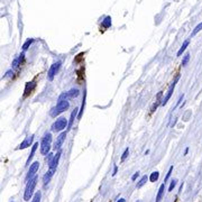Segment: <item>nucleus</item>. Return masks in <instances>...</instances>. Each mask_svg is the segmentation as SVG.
<instances>
[{
  "label": "nucleus",
  "instance_id": "1",
  "mask_svg": "<svg viewBox=\"0 0 202 202\" xmlns=\"http://www.w3.org/2000/svg\"><path fill=\"white\" fill-rule=\"evenodd\" d=\"M51 144H52V134L51 132H46L44 135L42 143H40V153L42 155H49V149H51Z\"/></svg>",
  "mask_w": 202,
  "mask_h": 202
},
{
  "label": "nucleus",
  "instance_id": "2",
  "mask_svg": "<svg viewBox=\"0 0 202 202\" xmlns=\"http://www.w3.org/2000/svg\"><path fill=\"white\" fill-rule=\"evenodd\" d=\"M37 184V176H34L32 180H29L27 182L26 189H25V193H24V200L25 201H29V199L33 197L35 186Z\"/></svg>",
  "mask_w": 202,
  "mask_h": 202
},
{
  "label": "nucleus",
  "instance_id": "3",
  "mask_svg": "<svg viewBox=\"0 0 202 202\" xmlns=\"http://www.w3.org/2000/svg\"><path fill=\"white\" fill-rule=\"evenodd\" d=\"M70 107V103L67 100H64V101H59L56 105V107H54L53 109L51 110V116L52 117H56L59 115H61L62 112L66 111Z\"/></svg>",
  "mask_w": 202,
  "mask_h": 202
},
{
  "label": "nucleus",
  "instance_id": "4",
  "mask_svg": "<svg viewBox=\"0 0 202 202\" xmlns=\"http://www.w3.org/2000/svg\"><path fill=\"white\" fill-rule=\"evenodd\" d=\"M67 126H69L67 119L64 118V117H61V118L56 119V121L52 125V130L53 132H61V130L65 129Z\"/></svg>",
  "mask_w": 202,
  "mask_h": 202
},
{
  "label": "nucleus",
  "instance_id": "5",
  "mask_svg": "<svg viewBox=\"0 0 202 202\" xmlns=\"http://www.w3.org/2000/svg\"><path fill=\"white\" fill-rule=\"evenodd\" d=\"M38 168H39V162H34L32 165L29 166V171H28V173H27V175H26V180H27V182L29 180H32L34 176H35V174L37 173V171H38Z\"/></svg>",
  "mask_w": 202,
  "mask_h": 202
},
{
  "label": "nucleus",
  "instance_id": "6",
  "mask_svg": "<svg viewBox=\"0 0 202 202\" xmlns=\"http://www.w3.org/2000/svg\"><path fill=\"white\" fill-rule=\"evenodd\" d=\"M79 96V90L78 89H71L70 91L64 92L60 96L59 101H64V100L70 99V98H76Z\"/></svg>",
  "mask_w": 202,
  "mask_h": 202
},
{
  "label": "nucleus",
  "instance_id": "7",
  "mask_svg": "<svg viewBox=\"0 0 202 202\" xmlns=\"http://www.w3.org/2000/svg\"><path fill=\"white\" fill-rule=\"evenodd\" d=\"M60 69H61V62H56V63H54V64L52 65L51 67H49V73H47V76H49V80H51V81L53 80L54 76L56 75L57 72H59V71H60Z\"/></svg>",
  "mask_w": 202,
  "mask_h": 202
},
{
  "label": "nucleus",
  "instance_id": "8",
  "mask_svg": "<svg viewBox=\"0 0 202 202\" xmlns=\"http://www.w3.org/2000/svg\"><path fill=\"white\" fill-rule=\"evenodd\" d=\"M179 79H180V76H176V79L174 80V82H173L172 84H171V86H170V89H168V91H167V93H166V96H165V98L163 99V101H162V105L163 106H165L167 103V101L171 99V97H172V93H173V91H174V88H175V85H176V82L179 81Z\"/></svg>",
  "mask_w": 202,
  "mask_h": 202
},
{
  "label": "nucleus",
  "instance_id": "9",
  "mask_svg": "<svg viewBox=\"0 0 202 202\" xmlns=\"http://www.w3.org/2000/svg\"><path fill=\"white\" fill-rule=\"evenodd\" d=\"M61 154H62V151H57L56 155H54L53 159L49 163V170L53 171V172H55V170H56L57 164H59V161H60V157H61Z\"/></svg>",
  "mask_w": 202,
  "mask_h": 202
},
{
  "label": "nucleus",
  "instance_id": "10",
  "mask_svg": "<svg viewBox=\"0 0 202 202\" xmlns=\"http://www.w3.org/2000/svg\"><path fill=\"white\" fill-rule=\"evenodd\" d=\"M65 138H66V132H63L62 134H60V136L56 138V142H55V146H54L55 151H61V147L64 143Z\"/></svg>",
  "mask_w": 202,
  "mask_h": 202
},
{
  "label": "nucleus",
  "instance_id": "11",
  "mask_svg": "<svg viewBox=\"0 0 202 202\" xmlns=\"http://www.w3.org/2000/svg\"><path fill=\"white\" fill-rule=\"evenodd\" d=\"M33 139H34V136H33V135H30V136H27V137L25 138L24 142L19 144V146L17 147V149H25V148L29 147V146L32 145V143H33Z\"/></svg>",
  "mask_w": 202,
  "mask_h": 202
},
{
  "label": "nucleus",
  "instance_id": "12",
  "mask_svg": "<svg viewBox=\"0 0 202 202\" xmlns=\"http://www.w3.org/2000/svg\"><path fill=\"white\" fill-rule=\"evenodd\" d=\"M36 88V83L35 82H28L25 86V93H24V98H27L34 91V89Z\"/></svg>",
  "mask_w": 202,
  "mask_h": 202
},
{
  "label": "nucleus",
  "instance_id": "13",
  "mask_svg": "<svg viewBox=\"0 0 202 202\" xmlns=\"http://www.w3.org/2000/svg\"><path fill=\"white\" fill-rule=\"evenodd\" d=\"M37 147H38V143H35V144H34V145H33L32 152H30L29 156H28V158H27L26 166H28V165H29L30 161H32V158H33V156H34V154H35V152H36V149H37Z\"/></svg>",
  "mask_w": 202,
  "mask_h": 202
},
{
  "label": "nucleus",
  "instance_id": "14",
  "mask_svg": "<svg viewBox=\"0 0 202 202\" xmlns=\"http://www.w3.org/2000/svg\"><path fill=\"white\" fill-rule=\"evenodd\" d=\"M53 174H54L53 171L49 170V172H47L45 175H44V178H43V184H44V185H46V184L49 183V181H51V179H52V176H53Z\"/></svg>",
  "mask_w": 202,
  "mask_h": 202
},
{
  "label": "nucleus",
  "instance_id": "15",
  "mask_svg": "<svg viewBox=\"0 0 202 202\" xmlns=\"http://www.w3.org/2000/svg\"><path fill=\"white\" fill-rule=\"evenodd\" d=\"M164 190H165V183H163L158 189V193L156 195V201L155 202H161L162 198H163V194H164Z\"/></svg>",
  "mask_w": 202,
  "mask_h": 202
},
{
  "label": "nucleus",
  "instance_id": "16",
  "mask_svg": "<svg viewBox=\"0 0 202 202\" xmlns=\"http://www.w3.org/2000/svg\"><path fill=\"white\" fill-rule=\"evenodd\" d=\"M189 44H190V40H189V39L184 40V43L182 44V46H181V49H179V52H178V56H181V55H182V53H183V52L186 49V47L189 46Z\"/></svg>",
  "mask_w": 202,
  "mask_h": 202
},
{
  "label": "nucleus",
  "instance_id": "17",
  "mask_svg": "<svg viewBox=\"0 0 202 202\" xmlns=\"http://www.w3.org/2000/svg\"><path fill=\"white\" fill-rule=\"evenodd\" d=\"M78 110H79L78 108H75V109L72 111V113H71V119H70V121H69V129H70L71 127H72L73 121H74V119H75L76 115H78Z\"/></svg>",
  "mask_w": 202,
  "mask_h": 202
},
{
  "label": "nucleus",
  "instance_id": "18",
  "mask_svg": "<svg viewBox=\"0 0 202 202\" xmlns=\"http://www.w3.org/2000/svg\"><path fill=\"white\" fill-rule=\"evenodd\" d=\"M110 26H111V17L107 16L102 20V27H103V28H109Z\"/></svg>",
  "mask_w": 202,
  "mask_h": 202
},
{
  "label": "nucleus",
  "instance_id": "19",
  "mask_svg": "<svg viewBox=\"0 0 202 202\" xmlns=\"http://www.w3.org/2000/svg\"><path fill=\"white\" fill-rule=\"evenodd\" d=\"M147 180H148V176H147V175H144L143 178H142V179L139 180V182L137 183V189H140L142 186L145 185L146 182H147Z\"/></svg>",
  "mask_w": 202,
  "mask_h": 202
},
{
  "label": "nucleus",
  "instance_id": "20",
  "mask_svg": "<svg viewBox=\"0 0 202 202\" xmlns=\"http://www.w3.org/2000/svg\"><path fill=\"white\" fill-rule=\"evenodd\" d=\"M158 178H159V173L158 172H153L151 174V176H149V180H151V182H156L157 180H158Z\"/></svg>",
  "mask_w": 202,
  "mask_h": 202
},
{
  "label": "nucleus",
  "instance_id": "21",
  "mask_svg": "<svg viewBox=\"0 0 202 202\" xmlns=\"http://www.w3.org/2000/svg\"><path fill=\"white\" fill-rule=\"evenodd\" d=\"M40 198H42V193H40V191H37L34 194L32 202H40Z\"/></svg>",
  "mask_w": 202,
  "mask_h": 202
},
{
  "label": "nucleus",
  "instance_id": "22",
  "mask_svg": "<svg viewBox=\"0 0 202 202\" xmlns=\"http://www.w3.org/2000/svg\"><path fill=\"white\" fill-rule=\"evenodd\" d=\"M33 42H34V39H33V38H29V39H27L26 42L24 43V45H23V49H24V51H26V49H28V47H29L30 45H32Z\"/></svg>",
  "mask_w": 202,
  "mask_h": 202
},
{
  "label": "nucleus",
  "instance_id": "23",
  "mask_svg": "<svg viewBox=\"0 0 202 202\" xmlns=\"http://www.w3.org/2000/svg\"><path fill=\"white\" fill-rule=\"evenodd\" d=\"M84 106H85V93H84L83 101H82V106H81V110H80V112H79L78 119H81V117H82V113H83V110H84Z\"/></svg>",
  "mask_w": 202,
  "mask_h": 202
},
{
  "label": "nucleus",
  "instance_id": "24",
  "mask_svg": "<svg viewBox=\"0 0 202 202\" xmlns=\"http://www.w3.org/2000/svg\"><path fill=\"white\" fill-rule=\"evenodd\" d=\"M189 60H190V54H189V53H186L185 55H184L183 60H182V66H185V65L188 64Z\"/></svg>",
  "mask_w": 202,
  "mask_h": 202
},
{
  "label": "nucleus",
  "instance_id": "25",
  "mask_svg": "<svg viewBox=\"0 0 202 202\" xmlns=\"http://www.w3.org/2000/svg\"><path fill=\"white\" fill-rule=\"evenodd\" d=\"M201 29H202V23H200V24H199V25H198V26H197V27H195V28H194V30H193V32H192V35H191V36H194V35H197L198 33H199V32H200V30H201Z\"/></svg>",
  "mask_w": 202,
  "mask_h": 202
},
{
  "label": "nucleus",
  "instance_id": "26",
  "mask_svg": "<svg viewBox=\"0 0 202 202\" xmlns=\"http://www.w3.org/2000/svg\"><path fill=\"white\" fill-rule=\"evenodd\" d=\"M128 154H129V148H126L124 152V154H122V156H121V162H124L125 159L128 157Z\"/></svg>",
  "mask_w": 202,
  "mask_h": 202
},
{
  "label": "nucleus",
  "instance_id": "27",
  "mask_svg": "<svg viewBox=\"0 0 202 202\" xmlns=\"http://www.w3.org/2000/svg\"><path fill=\"white\" fill-rule=\"evenodd\" d=\"M176 182H178L176 180H172V182H171V184H170V188H168V192L173 191V189L176 186Z\"/></svg>",
  "mask_w": 202,
  "mask_h": 202
},
{
  "label": "nucleus",
  "instance_id": "28",
  "mask_svg": "<svg viewBox=\"0 0 202 202\" xmlns=\"http://www.w3.org/2000/svg\"><path fill=\"white\" fill-rule=\"evenodd\" d=\"M172 172H173V166H171L170 167V170H168V172H167V174H166V178H165V180H164V183L166 182L168 179H170V176H171V174H172Z\"/></svg>",
  "mask_w": 202,
  "mask_h": 202
},
{
  "label": "nucleus",
  "instance_id": "29",
  "mask_svg": "<svg viewBox=\"0 0 202 202\" xmlns=\"http://www.w3.org/2000/svg\"><path fill=\"white\" fill-rule=\"evenodd\" d=\"M138 176H139V172H136V173H135V174L132 176V181H135V180H136V179L138 178Z\"/></svg>",
  "mask_w": 202,
  "mask_h": 202
},
{
  "label": "nucleus",
  "instance_id": "30",
  "mask_svg": "<svg viewBox=\"0 0 202 202\" xmlns=\"http://www.w3.org/2000/svg\"><path fill=\"white\" fill-rule=\"evenodd\" d=\"M117 172H118V166H115V167H113V173H112V175H116Z\"/></svg>",
  "mask_w": 202,
  "mask_h": 202
},
{
  "label": "nucleus",
  "instance_id": "31",
  "mask_svg": "<svg viewBox=\"0 0 202 202\" xmlns=\"http://www.w3.org/2000/svg\"><path fill=\"white\" fill-rule=\"evenodd\" d=\"M117 202H126V200H125V199H120L119 201H117Z\"/></svg>",
  "mask_w": 202,
  "mask_h": 202
},
{
  "label": "nucleus",
  "instance_id": "32",
  "mask_svg": "<svg viewBox=\"0 0 202 202\" xmlns=\"http://www.w3.org/2000/svg\"><path fill=\"white\" fill-rule=\"evenodd\" d=\"M188 152H189V148H186L185 152H184V154H185V155H186V154H188Z\"/></svg>",
  "mask_w": 202,
  "mask_h": 202
},
{
  "label": "nucleus",
  "instance_id": "33",
  "mask_svg": "<svg viewBox=\"0 0 202 202\" xmlns=\"http://www.w3.org/2000/svg\"><path fill=\"white\" fill-rule=\"evenodd\" d=\"M137 202H142V201H137Z\"/></svg>",
  "mask_w": 202,
  "mask_h": 202
}]
</instances>
